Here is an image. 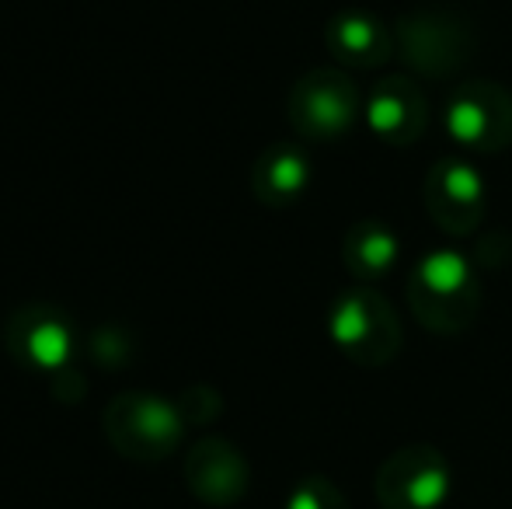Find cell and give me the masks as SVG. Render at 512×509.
Returning a JSON list of instances; mask_svg holds the SVG:
<instances>
[{
	"label": "cell",
	"mask_w": 512,
	"mask_h": 509,
	"mask_svg": "<svg viewBox=\"0 0 512 509\" xmlns=\"http://www.w3.org/2000/svg\"><path fill=\"white\" fill-rule=\"evenodd\" d=\"M363 116L380 143L411 147L429 126V102L408 74H387L373 84Z\"/></svg>",
	"instance_id": "obj_11"
},
{
	"label": "cell",
	"mask_w": 512,
	"mask_h": 509,
	"mask_svg": "<svg viewBox=\"0 0 512 509\" xmlns=\"http://www.w3.org/2000/svg\"><path fill=\"white\" fill-rule=\"evenodd\" d=\"M4 346L28 374L56 377L74 363L77 328L60 307L25 304L4 321Z\"/></svg>",
	"instance_id": "obj_8"
},
{
	"label": "cell",
	"mask_w": 512,
	"mask_h": 509,
	"mask_svg": "<svg viewBox=\"0 0 512 509\" xmlns=\"http://www.w3.org/2000/svg\"><path fill=\"white\" fill-rule=\"evenodd\" d=\"M105 440L129 461H164L178 450L185 436V415L178 401H168L161 394L126 391L115 394L102 412Z\"/></svg>",
	"instance_id": "obj_3"
},
{
	"label": "cell",
	"mask_w": 512,
	"mask_h": 509,
	"mask_svg": "<svg viewBox=\"0 0 512 509\" xmlns=\"http://www.w3.org/2000/svg\"><path fill=\"white\" fill-rule=\"evenodd\" d=\"M95 356H98V363H108V367H115V363L126 360L129 349H126V342H115V332L108 328V332L95 335Z\"/></svg>",
	"instance_id": "obj_17"
},
{
	"label": "cell",
	"mask_w": 512,
	"mask_h": 509,
	"mask_svg": "<svg viewBox=\"0 0 512 509\" xmlns=\"http://www.w3.org/2000/svg\"><path fill=\"white\" fill-rule=\"evenodd\" d=\"M425 213L450 238H467L485 220L488 189L481 171L464 154H446L429 168L422 185Z\"/></svg>",
	"instance_id": "obj_9"
},
{
	"label": "cell",
	"mask_w": 512,
	"mask_h": 509,
	"mask_svg": "<svg viewBox=\"0 0 512 509\" xmlns=\"http://www.w3.org/2000/svg\"><path fill=\"white\" fill-rule=\"evenodd\" d=\"M178 408H182L185 415V426H209V422L220 415V394L213 391V387H189V391H182V398H178Z\"/></svg>",
	"instance_id": "obj_16"
},
{
	"label": "cell",
	"mask_w": 512,
	"mask_h": 509,
	"mask_svg": "<svg viewBox=\"0 0 512 509\" xmlns=\"http://www.w3.org/2000/svg\"><path fill=\"white\" fill-rule=\"evenodd\" d=\"M185 485L206 506H234L248 496L251 468L244 454L223 436H203L185 457Z\"/></svg>",
	"instance_id": "obj_10"
},
{
	"label": "cell",
	"mask_w": 512,
	"mask_h": 509,
	"mask_svg": "<svg viewBox=\"0 0 512 509\" xmlns=\"http://www.w3.org/2000/svg\"><path fill=\"white\" fill-rule=\"evenodd\" d=\"M363 112L359 88L345 70L338 67H314L293 84L286 98V116L297 136L314 143H331L356 126Z\"/></svg>",
	"instance_id": "obj_5"
},
{
	"label": "cell",
	"mask_w": 512,
	"mask_h": 509,
	"mask_svg": "<svg viewBox=\"0 0 512 509\" xmlns=\"http://www.w3.org/2000/svg\"><path fill=\"white\" fill-rule=\"evenodd\" d=\"M401 258V241L380 220H356L342 238V262L352 279L359 283H373V279L387 276L394 262Z\"/></svg>",
	"instance_id": "obj_14"
},
{
	"label": "cell",
	"mask_w": 512,
	"mask_h": 509,
	"mask_svg": "<svg viewBox=\"0 0 512 509\" xmlns=\"http://www.w3.org/2000/svg\"><path fill=\"white\" fill-rule=\"evenodd\" d=\"M373 492L384 509H443L453 496V468L432 443H408L384 457Z\"/></svg>",
	"instance_id": "obj_7"
},
{
	"label": "cell",
	"mask_w": 512,
	"mask_h": 509,
	"mask_svg": "<svg viewBox=\"0 0 512 509\" xmlns=\"http://www.w3.org/2000/svg\"><path fill=\"white\" fill-rule=\"evenodd\" d=\"M283 509H349V499H345V492L331 478L307 475L290 489Z\"/></svg>",
	"instance_id": "obj_15"
},
{
	"label": "cell",
	"mask_w": 512,
	"mask_h": 509,
	"mask_svg": "<svg viewBox=\"0 0 512 509\" xmlns=\"http://www.w3.org/2000/svg\"><path fill=\"white\" fill-rule=\"evenodd\" d=\"M310 178H314V164L304 147L272 143L258 154L255 168H251V192L269 210H286L310 189Z\"/></svg>",
	"instance_id": "obj_13"
},
{
	"label": "cell",
	"mask_w": 512,
	"mask_h": 509,
	"mask_svg": "<svg viewBox=\"0 0 512 509\" xmlns=\"http://www.w3.org/2000/svg\"><path fill=\"white\" fill-rule=\"evenodd\" d=\"M394 39H398L401 60L415 74L432 77V81L457 77L478 49L471 21L446 7H422V11L401 14L394 25Z\"/></svg>",
	"instance_id": "obj_4"
},
{
	"label": "cell",
	"mask_w": 512,
	"mask_h": 509,
	"mask_svg": "<svg viewBox=\"0 0 512 509\" xmlns=\"http://www.w3.org/2000/svg\"><path fill=\"white\" fill-rule=\"evenodd\" d=\"M324 46L342 67L373 70L398 53L394 25L370 11H342L324 25Z\"/></svg>",
	"instance_id": "obj_12"
},
{
	"label": "cell",
	"mask_w": 512,
	"mask_h": 509,
	"mask_svg": "<svg viewBox=\"0 0 512 509\" xmlns=\"http://www.w3.org/2000/svg\"><path fill=\"white\" fill-rule=\"evenodd\" d=\"M328 335L345 360L380 370L401 353V321L384 293L356 283L331 300Z\"/></svg>",
	"instance_id": "obj_2"
},
{
	"label": "cell",
	"mask_w": 512,
	"mask_h": 509,
	"mask_svg": "<svg viewBox=\"0 0 512 509\" xmlns=\"http://www.w3.org/2000/svg\"><path fill=\"white\" fill-rule=\"evenodd\" d=\"M446 133L467 154H502L512 147V91L499 81H460L446 98Z\"/></svg>",
	"instance_id": "obj_6"
},
{
	"label": "cell",
	"mask_w": 512,
	"mask_h": 509,
	"mask_svg": "<svg viewBox=\"0 0 512 509\" xmlns=\"http://www.w3.org/2000/svg\"><path fill=\"white\" fill-rule=\"evenodd\" d=\"M408 307L432 335H460L478 321L481 276L467 255L436 248L422 255L408 272Z\"/></svg>",
	"instance_id": "obj_1"
}]
</instances>
